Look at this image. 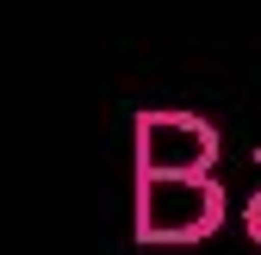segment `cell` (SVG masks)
Listing matches in <instances>:
<instances>
[{
  "label": "cell",
  "mask_w": 261,
  "mask_h": 255,
  "mask_svg": "<svg viewBox=\"0 0 261 255\" xmlns=\"http://www.w3.org/2000/svg\"><path fill=\"white\" fill-rule=\"evenodd\" d=\"M224 224L218 174H137V243H205Z\"/></svg>",
  "instance_id": "cell-1"
},
{
  "label": "cell",
  "mask_w": 261,
  "mask_h": 255,
  "mask_svg": "<svg viewBox=\"0 0 261 255\" xmlns=\"http://www.w3.org/2000/svg\"><path fill=\"white\" fill-rule=\"evenodd\" d=\"M255 162H261V149H255ZM243 231H249V243H261V187H255L249 206H243Z\"/></svg>",
  "instance_id": "cell-3"
},
{
  "label": "cell",
  "mask_w": 261,
  "mask_h": 255,
  "mask_svg": "<svg viewBox=\"0 0 261 255\" xmlns=\"http://www.w3.org/2000/svg\"><path fill=\"white\" fill-rule=\"evenodd\" d=\"M137 174H212L218 124L199 112H137Z\"/></svg>",
  "instance_id": "cell-2"
}]
</instances>
